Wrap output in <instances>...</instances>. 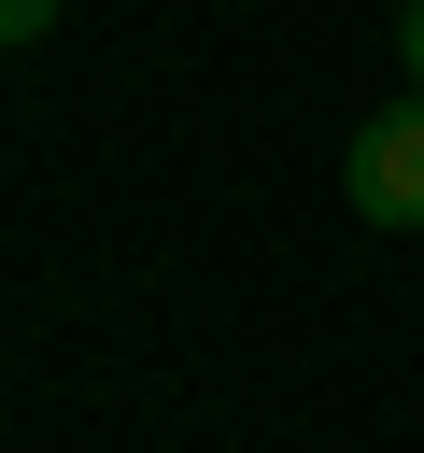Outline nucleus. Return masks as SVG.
<instances>
[{
  "label": "nucleus",
  "mask_w": 424,
  "mask_h": 453,
  "mask_svg": "<svg viewBox=\"0 0 424 453\" xmlns=\"http://www.w3.org/2000/svg\"><path fill=\"white\" fill-rule=\"evenodd\" d=\"M339 198H353L367 226H424V99H396V113H367V127H353Z\"/></svg>",
  "instance_id": "nucleus-1"
},
{
  "label": "nucleus",
  "mask_w": 424,
  "mask_h": 453,
  "mask_svg": "<svg viewBox=\"0 0 424 453\" xmlns=\"http://www.w3.org/2000/svg\"><path fill=\"white\" fill-rule=\"evenodd\" d=\"M0 28H14V42H42V28H57V0H0Z\"/></svg>",
  "instance_id": "nucleus-2"
},
{
  "label": "nucleus",
  "mask_w": 424,
  "mask_h": 453,
  "mask_svg": "<svg viewBox=\"0 0 424 453\" xmlns=\"http://www.w3.org/2000/svg\"><path fill=\"white\" fill-rule=\"evenodd\" d=\"M396 57H410V99H424V0L396 14Z\"/></svg>",
  "instance_id": "nucleus-3"
}]
</instances>
